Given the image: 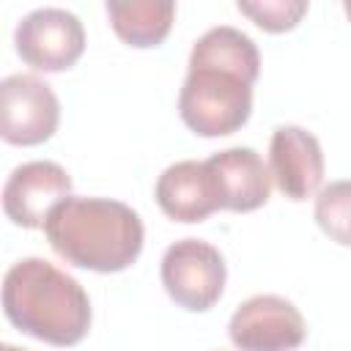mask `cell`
I'll return each instance as SVG.
<instances>
[{
    "instance_id": "obj_8",
    "label": "cell",
    "mask_w": 351,
    "mask_h": 351,
    "mask_svg": "<svg viewBox=\"0 0 351 351\" xmlns=\"http://www.w3.org/2000/svg\"><path fill=\"white\" fill-rule=\"evenodd\" d=\"M71 192V176L49 159L25 162L3 186V211L19 228H44L49 211Z\"/></svg>"
},
{
    "instance_id": "obj_14",
    "label": "cell",
    "mask_w": 351,
    "mask_h": 351,
    "mask_svg": "<svg viewBox=\"0 0 351 351\" xmlns=\"http://www.w3.org/2000/svg\"><path fill=\"white\" fill-rule=\"evenodd\" d=\"M313 214L332 241L351 247V181H332L321 186Z\"/></svg>"
},
{
    "instance_id": "obj_9",
    "label": "cell",
    "mask_w": 351,
    "mask_h": 351,
    "mask_svg": "<svg viewBox=\"0 0 351 351\" xmlns=\"http://www.w3.org/2000/svg\"><path fill=\"white\" fill-rule=\"evenodd\" d=\"M269 173L288 200H307L324 184V151L313 132L277 126L269 143Z\"/></svg>"
},
{
    "instance_id": "obj_3",
    "label": "cell",
    "mask_w": 351,
    "mask_h": 351,
    "mask_svg": "<svg viewBox=\"0 0 351 351\" xmlns=\"http://www.w3.org/2000/svg\"><path fill=\"white\" fill-rule=\"evenodd\" d=\"M252 112V82L217 66H189L178 93V115L197 137L239 132Z\"/></svg>"
},
{
    "instance_id": "obj_12",
    "label": "cell",
    "mask_w": 351,
    "mask_h": 351,
    "mask_svg": "<svg viewBox=\"0 0 351 351\" xmlns=\"http://www.w3.org/2000/svg\"><path fill=\"white\" fill-rule=\"evenodd\" d=\"M104 8L115 36L134 49L159 47L176 19L173 0H107Z\"/></svg>"
},
{
    "instance_id": "obj_5",
    "label": "cell",
    "mask_w": 351,
    "mask_h": 351,
    "mask_svg": "<svg viewBox=\"0 0 351 351\" xmlns=\"http://www.w3.org/2000/svg\"><path fill=\"white\" fill-rule=\"evenodd\" d=\"M16 55L36 71H66L85 52V27L66 8H36L19 19Z\"/></svg>"
},
{
    "instance_id": "obj_6",
    "label": "cell",
    "mask_w": 351,
    "mask_h": 351,
    "mask_svg": "<svg viewBox=\"0 0 351 351\" xmlns=\"http://www.w3.org/2000/svg\"><path fill=\"white\" fill-rule=\"evenodd\" d=\"M228 335L239 351H296L304 343L307 324L285 296L258 293L236 307Z\"/></svg>"
},
{
    "instance_id": "obj_13",
    "label": "cell",
    "mask_w": 351,
    "mask_h": 351,
    "mask_svg": "<svg viewBox=\"0 0 351 351\" xmlns=\"http://www.w3.org/2000/svg\"><path fill=\"white\" fill-rule=\"evenodd\" d=\"M189 66L228 69V71H236L255 85V80L261 74V52L247 33H241L230 25H219V27L206 30L192 44Z\"/></svg>"
},
{
    "instance_id": "obj_17",
    "label": "cell",
    "mask_w": 351,
    "mask_h": 351,
    "mask_svg": "<svg viewBox=\"0 0 351 351\" xmlns=\"http://www.w3.org/2000/svg\"><path fill=\"white\" fill-rule=\"evenodd\" d=\"M3 351H25V348H16V346H3Z\"/></svg>"
},
{
    "instance_id": "obj_10",
    "label": "cell",
    "mask_w": 351,
    "mask_h": 351,
    "mask_svg": "<svg viewBox=\"0 0 351 351\" xmlns=\"http://www.w3.org/2000/svg\"><path fill=\"white\" fill-rule=\"evenodd\" d=\"M217 195H219V208L247 214L261 206H266L271 195V173L263 165L261 154L252 148H225L219 154H211L206 159Z\"/></svg>"
},
{
    "instance_id": "obj_1",
    "label": "cell",
    "mask_w": 351,
    "mask_h": 351,
    "mask_svg": "<svg viewBox=\"0 0 351 351\" xmlns=\"http://www.w3.org/2000/svg\"><path fill=\"white\" fill-rule=\"evenodd\" d=\"M44 236L66 263L99 274L129 269L145 241L143 219L132 206L110 197L71 195L49 211Z\"/></svg>"
},
{
    "instance_id": "obj_7",
    "label": "cell",
    "mask_w": 351,
    "mask_h": 351,
    "mask_svg": "<svg viewBox=\"0 0 351 351\" xmlns=\"http://www.w3.org/2000/svg\"><path fill=\"white\" fill-rule=\"evenodd\" d=\"M60 123L55 90L33 74H11L0 82V137L11 145H41Z\"/></svg>"
},
{
    "instance_id": "obj_16",
    "label": "cell",
    "mask_w": 351,
    "mask_h": 351,
    "mask_svg": "<svg viewBox=\"0 0 351 351\" xmlns=\"http://www.w3.org/2000/svg\"><path fill=\"white\" fill-rule=\"evenodd\" d=\"M343 11H346V16L351 19V0H346V3H343Z\"/></svg>"
},
{
    "instance_id": "obj_2",
    "label": "cell",
    "mask_w": 351,
    "mask_h": 351,
    "mask_svg": "<svg viewBox=\"0 0 351 351\" xmlns=\"http://www.w3.org/2000/svg\"><path fill=\"white\" fill-rule=\"evenodd\" d=\"M3 313L25 335L69 348L90 329L85 288L44 258L16 261L3 280Z\"/></svg>"
},
{
    "instance_id": "obj_15",
    "label": "cell",
    "mask_w": 351,
    "mask_h": 351,
    "mask_svg": "<svg viewBox=\"0 0 351 351\" xmlns=\"http://www.w3.org/2000/svg\"><path fill=\"white\" fill-rule=\"evenodd\" d=\"M236 8L266 33H285L307 14L304 0H239Z\"/></svg>"
},
{
    "instance_id": "obj_11",
    "label": "cell",
    "mask_w": 351,
    "mask_h": 351,
    "mask_svg": "<svg viewBox=\"0 0 351 351\" xmlns=\"http://www.w3.org/2000/svg\"><path fill=\"white\" fill-rule=\"evenodd\" d=\"M159 208L173 222H203L219 211V195L206 162L184 159L162 170L154 186Z\"/></svg>"
},
{
    "instance_id": "obj_4",
    "label": "cell",
    "mask_w": 351,
    "mask_h": 351,
    "mask_svg": "<svg viewBox=\"0 0 351 351\" xmlns=\"http://www.w3.org/2000/svg\"><path fill=\"white\" fill-rule=\"evenodd\" d=\"M159 274L167 296L189 313L211 310L228 280L222 252L203 239H181L170 244L162 255Z\"/></svg>"
}]
</instances>
